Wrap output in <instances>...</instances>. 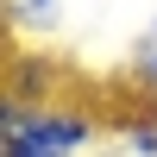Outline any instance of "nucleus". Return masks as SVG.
<instances>
[{
  "instance_id": "f257e3e1",
  "label": "nucleus",
  "mask_w": 157,
  "mask_h": 157,
  "mask_svg": "<svg viewBox=\"0 0 157 157\" xmlns=\"http://www.w3.org/2000/svg\"><path fill=\"white\" fill-rule=\"evenodd\" d=\"M94 138H101V120L63 94L0 107V157H82Z\"/></svg>"
},
{
  "instance_id": "f03ea898",
  "label": "nucleus",
  "mask_w": 157,
  "mask_h": 157,
  "mask_svg": "<svg viewBox=\"0 0 157 157\" xmlns=\"http://www.w3.org/2000/svg\"><path fill=\"white\" fill-rule=\"evenodd\" d=\"M6 25L19 38H57L63 32V0H6Z\"/></svg>"
},
{
  "instance_id": "7ed1b4c3",
  "label": "nucleus",
  "mask_w": 157,
  "mask_h": 157,
  "mask_svg": "<svg viewBox=\"0 0 157 157\" xmlns=\"http://www.w3.org/2000/svg\"><path fill=\"white\" fill-rule=\"evenodd\" d=\"M126 69H132V82H138V88H151V94H157V19H145V32L132 38Z\"/></svg>"
},
{
  "instance_id": "20e7f679",
  "label": "nucleus",
  "mask_w": 157,
  "mask_h": 157,
  "mask_svg": "<svg viewBox=\"0 0 157 157\" xmlns=\"http://www.w3.org/2000/svg\"><path fill=\"white\" fill-rule=\"evenodd\" d=\"M120 151L126 157H157V120H132L126 138H120Z\"/></svg>"
}]
</instances>
